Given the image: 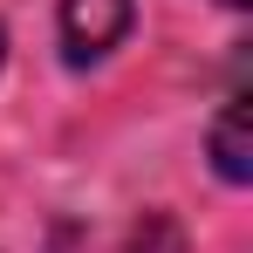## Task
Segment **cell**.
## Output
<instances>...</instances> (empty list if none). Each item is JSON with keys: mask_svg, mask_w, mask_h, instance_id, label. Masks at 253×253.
Returning a JSON list of instances; mask_svg holds the SVG:
<instances>
[{"mask_svg": "<svg viewBox=\"0 0 253 253\" xmlns=\"http://www.w3.org/2000/svg\"><path fill=\"white\" fill-rule=\"evenodd\" d=\"M130 21H137V0H62V55L89 69L130 35Z\"/></svg>", "mask_w": 253, "mask_h": 253, "instance_id": "6da1fadb", "label": "cell"}, {"mask_svg": "<svg viewBox=\"0 0 253 253\" xmlns=\"http://www.w3.org/2000/svg\"><path fill=\"white\" fill-rule=\"evenodd\" d=\"M212 171L226 185H247L253 178V103L247 96H233L219 110V124H212Z\"/></svg>", "mask_w": 253, "mask_h": 253, "instance_id": "7a4b0ae2", "label": "cell"}, {"mask_svg": "<svg viewBox=\"0 0 253 253\" xmlns=\"http://www.w3.org/2000/svg\"><path fill=\"white\" fill-rule=\"evenodd\" d=\"M0 62H7V35H0Z\"/></svg>", "mask_w": 253, "mask_h": 253, "instance_id": "3957f363", "label": "cell"}, {"mask_svg": "<svg viewBox=\"0 0 253 253\" xmlns=\"http://www.w3.org/2000/svg\"><path fill=\"white\" fill-rule=\"evenodd\" d=\"M226 7H247V0H226Z\"/></svg>", "mask_w": 253, "mask_h": 253, "instance_id": "277c9868", "label": "cell"}]
</instances>
